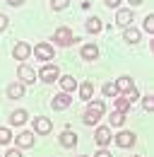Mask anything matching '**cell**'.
I'll use <instances>...</instances> for the list:
<instances>
[{
	"label": "cell",
	"instance_id": "1",
	"mask_svg": "<svg viewBox=\"0 0 154 157\" xmlns=\"http://www.w3.org/2000/svg\"><path fill=\"white\" fill-rule=\"evenodd\" d=\"M101 116H104V101H99V99H96V101L89 104V109L84 111V123H87V126H94Z\"/></svg>",
	"mask_w": 154,
	"mask_h": 157
},
{
	"label": "cell",
	"instance_id": "2",
	"mask_svg": "<svg viewBox=\"0 0 154 157\" xmlns=\"http://www.w3.org/2000/svg\"><path fill=\"white\" fill-rule=\"evenodd\" d=\"M53 41H56L58 46H70V44H72V41H77V39L72 36V32H70V29L60 27V29H56V34H53Z\"/></svg>",
	"mask_w": 154,
	"mask_h": 157
},
{
	"label": "cell",
	"instance_id": "3",
	"mask_svg": "<svg viewBox=\"0 0 154 157\" xmlns=\"http://www.w3.org/2000/svg\"><path fill=\"white\" fill-rule=\"evenodd\" d=\"M38 78L43 80V82H56L60 78V73H58V65H51V63H46L41 70H38Z\"/></svg>",
	"mask_w": 154,
	"mask_h": 157
},
{
	"label": "cell",
	"instance_id": "4",
	"mask_svg": "<svg viewBox=\"0 0 154 157\" xmlns=\"http://www.w3.org/2000/svg\"><path fill=\"white\" fill-rule=\"evenodd\" d=\"M19 80H22V82H27V85L36 82V70H34V68H29L27 63H22V65H19Z\"/></svg>",
	"mask_w": 154,
	"mask_h": 157
},
{
	"label": "cell",
	"instance_id": "5",
	"mask_svg": "<svg viewBox=\"0 0 154 157\" xmlns=\"http://www.w3.org/2000/svg\"><path fill=\"white\" fill-rule=\"evenodd\" d=\"M94 140L99 143V145H101V147H106V145H108V143H111L113 138H111V131H108L106 126H101V128H96V136H94Z\"/></svg>",
	"mask_w": 154,
	"mask_h": 157
},
{
	"label": "cell",
	"instance_id": "6",
	"mask_svg": "<svg viewBox=\"0 0 154 157\" xmlns=\"http://www.w3.org/2000/svg\"><path fill=\"white\" fill-rule=\"evenodd\" d=\"M34 53H36L38 60H51V58H53V48H51L48 44H36Z\"/></svg>",
	"mask_w": 154,
	"mask_h": 157
},
{
	"label": "cell",
	"instance_id": "7",
	"mask_svg": "<svg viewBox=\"0 0 154 157\" xmlns=\"http://www.w3.org/2000/svg\"><path fill=\"white\" fill-rule=\"evenodd\" d=\"M29 53H31V48H29V44H24V41H19L17 46H15V51H12V56L17 60H27Z\"/></svg>",
	"mask_w": 154,
	"mask_h": 157
},
{
	"label": "cell",
	"instance_id": "8",
	"mask_svg": "<svg viewBox=\"0 0 154 157\" xmlns=\"http://www.w3.org/2000/svg\"><path fill=\"white\" fill-rule=\"evenodd\" d=\"M116 143H118L120 147H133V145H135V136H133V133H128V131H123V133L116 136Z\"/></svg>",
	"mask_w": 154,
	"mask_h": 157
},
{
	"label": "cell",
	"instance_id": "9",
	"mask_svg": "<svg viewBox=\"0 0 154 157\" xmlns=\"http://www.w3.org/2000/svg\"><path fill=\"white\" fill-rule=\"evenodd\" d=\"M70 101H72V99H70L68 92L56 94V97H53V109H58V111H60V109H68V106H70Z\"/></svg>",
	"mask_w": 154,
	"mask_h": 157
},
{
	"label": "cell",
	"instance_id": "10",
	"mask_svg": "<svg viewBox=\"0 0 154 157\" xmlns=\"http://www.w3.org/2000/svg\"><path fill=\"white\" fill-rule=\"evenodd\" d=\"M130 22H133V12L130 10H118V15H116V24L118 27H130Z\"/></svg>",
	"mask_w": 154,
	"mask_h": 157
},
{
	"label": "cell",
	"instance_id": "11",
	"mask_svg": "<svg viewBox=\"0 0 154 157\" xmlns=\"http://www.w3.org/2000/svg\"><path fill=\"white\" fill-rule=\"evenodd\" d=\"M60 145H63V147H75V145H77V136L72 133V131H63Z\"/></svg>",
	"mask_w": 154,
	"mask_h": 157
},
{
	"label": "cell",
	"instance_id": "12",
	"mask_svg": "<svg viewBox=\"0 0 154 157\" xmlns=\"http://www.w3.org/2000/svg\"><path fill=\"white\" fill-rule=\"evenodd\" d=\"M34 131H36V133H48V131H51V121L43 118V116L34 118Z\"/></svg>",
	"mask_w": 154,
	"mask_h": 157
},
{
	"label": "cell",
	"instance_id": "13",
	"mask_svg": "<svg viewBox=\"0 0 154 157\" xmlns=\"http://www.w3.org/2000/svg\"><path fill=\"white\" fill-rule=\"evenodd\" d=\"M7 97H10V99H19V97H24V85H19V82H12V85L7 87Z\"/></svg>",
	"mask_w": 154,
	"mask_h": 157
},
{
	"label": "cell",
	"instance_id": "14",
	"mask_svg": "<svg viewBox=\"0 0 154 157\" xmlns=\"http://www.w3.org/2000/svg\"><path fill=\"white\" fill-rule=\"evenodd\" d=\"M17 145L19 147H31V145H34V133H29V131L19 133L17 136Z\"/></svg>",
	"mask_w": 154,
	"mask_h": 157
},
{
	"label": "cell",
	"instance_id": "15",
	"mask_svg": "<svg viewBox=\"0 0 154 157\" xmlns=\"http://www.w3.org/2000/svg\"><path fill=\"white\" fill-rule=\"evenodd\" d=\"M135 85H133V80L128 78V75H123V78H118V82H116V90L118 92H130Z\"/></svg>",
	"mask_w": 154,
	"mask_h": 157
},
{
	"label": "cell",
	"instance_id": "16",
	"mask_svg": "<svg viewBox=\"0 0 154 157\" xmlns=\"http://www.w3.org/2000/svg\"><path fill=\"white\" fill-rule=\"evenodd\" d=\"M75 85H77V82H75L72 75H63V78H60V87H63V92H68V94L75 90Z\"/></svg>",
	"mask_w": 154,
	"mask_h": 157
},
{
	"label": "cell",
	"instance_id": "17",
	"mask_svg": "<svg viewBox=\"0 0 154 157\" xmlns=\"http://www.w3.org/2000/svg\"><path fill=\"white\" fill-rule=\"evenodd\" d=\"M96 56H99V48H96L94 44H87V46H82V58H87V60H94Z\"/></svg>",
	"mask_w": 154,
	"mask_h": 157
},
{
	"label": "cell",
	"instance_id": "18",
	"mask_svg": "<svg viewBox=\"0 0 154 157\" xmlns=\"http://www.w3.org/2000/svg\"><path fill=\"white\" fill-rule=\"evenodd\" d=\"M79 97H82V99H87V101L94 97V82H84V85L79 87Z\"/></svg>",
	"mask_w": 154,
	"mask_h": 157
},
{
	"label": "cell",
	"instance_id": "19",
	"mask_svg": "<svg viewBox=\"0 0 154 157\" xmlns=\"http://www.w3.org/2000/svg\"><path fill=\"white\" fill-rule=\"evenodd\" d=\"M24 121H27V111L24 109H17V111L10 114V123H15V126H22Z\"/></svg>",
	"mask_w": 154,
	"mask_h": 157
},
{
	"label": "cell",
	"instance_id": "20",
	"mask_svg": "<svg viewBox=\"0 0 154 157\" xmlns=\"http://www.w3.org/2000/svg\"><path fill=\"white\" fill-rule=\"evenodd\" d=\"M125 41H128V44H137V41H140V32L125 27Z\"/></svg>",
	"mask_w": 154,
	"mask_h": 157
},
{
	"label": "cell",
	"instance_id": "21",
	"mask_svg": "<svg viewBox=\"0 0 154 157\" xmlns=\"http://www.w3.org/2000/svg\"><path fill=\"white\" fill-rule=\"evenodd\" d=\"M130 106H133V104H130L125 97H118V99H116V111H123V114H125Z\"/></svg>",
	"mask_w": 154,
	"mask_h": 157
},
{
	"label": "cell",
	"instance_id": "22",
	"mask_svg": "<svg viewBox=\"0 0 154 157\" xmlns=\"http://www.w3.org/2000/svg\"><path fill=\"white\" fill-rule=\"evenodd\" d=\"M123 121H125V114H123V111H113V114H111V123H113V126H123Z\"/></svg>",
	"mask_w": 154,
	"mask_h": 157
},
{
	"label": "cell",
	"instance_id": "23",
	"mask_svg": "<svg viewBox=\"0 0 154 157\" xmlns=\"http://www.w3.org/2000/svg\"><path fill=\"white\" fill-rule=\"evenodd\" d=\"M104 94H106V97H116V94H118L116 82H106V85H104Z\"/></svg>",
	"mask_w": 154,
	"mask_h": 157
},
{
	"label": "cell",
	"instance_id": "24",
	"mask_svg": "<svg viewBox=\"0 0 154 157\" xmlns=\"http://www.w3.org/2000/svg\"><path fill=\"white\" fill-rule=\"evenodd\" d=\"M99 29H101V20L92 17V20L87 22V32H99Z\"/></svg>",
	"mask_w": 154,
	"mask_h": 157
},
{
	"label": "cell",
	"instance_id": "25",
	"mask_svg": "<svg viewBox=\"0 0 154 157\" xmlns=\"http://www.w3.org/2000/svg\"><path fill=\"white\" fill-rule=\"evenodd\" d=\"M142 106H145V111H152V109H154V97H152V94L142 99Z\"/></svg>",
	"mask_w": 154,
	"mask_h": 157
},
{
	"label": "cell",
	"instance_id": "26",
	"mask_svg": "<svg viewBox=\"0 0 154 157\" xmlns=\"http://www.w3.org/2000/svg\"><path fill=\"white\" fill-rule=\"evenodd\" d=\"M145 29H147L149 34L154 32V15H147V17H145Z\"/></svg>",
	"mask_w": 154,
	"mask_h": 157
},
{
	"label": "cell",
	"instance_id": "27",
	"mask_svg": "<svg viewBox=\"0 0 154 157\" xmlns=\"http://www.w3.org/2000/svg\"><path fill=\"white\" fill-rule=\"evenodd\" d=\"M10 131H7V128H0V143H10Z\"/></svg>",
	"mask_w": 154,
	"mask_h": 157
},
{
	"label": "cell",
	"instance_id": "28",
	"mask_svg": "<svg viewBox=\"0 0 154 157\" xmlns=\"http://www.w3.org/2000/svg\"><path fill=\"white\" fill-rule=\"evenodd\" d=\"M53 7H56V10H63V7H68V0H53Z\"/></svg>",
	"mask_w": 154,
	"mask_h": 157
},
{
	"label": "cell",
	"instance_id": "29",
	"mask_svg": "<svg viewBox=\"0 0 154 157\" xmlns=\"http://www.w3.org/2000/svg\"><path fill=\"white\" fill-rule=\"evenodd\" d=\"M5 157H22V152H19V150H7Z\"/></svg>",
	"mask_w": 154,
	"mask_h": 157
},
{
	"label": "cell",
	"instance_id": "30",
	"mask_svg": "<svg viewBox=\"0 0 154 157\" xmlns=\"http://www.w3.org/2000/svg\"><path fill=\"white\" fill-rule=\"evenodd\" d=\"M5 27H7V17H5V15H0V32H2Z\"/></svg>",
	"mask_w": 154,
	"mask_h": 157
},
{
	"label": "cell",
	"instance_id": "31",
	"mask_svg": "<svg viewBox=\"0 0 154 157\" xmlns=\"http://www.w3.org/2000/svg\"><path fill=\"white\" fill-rule=\"evenodd\" d=\"M94 157H113V155H111V152H106V150H99Z\"/></svg>",
	"mask_w": 154,
	"mask_h": 157
},
{
	"label": "cell",
	"instance_id": "32",
	"mask_svg": "<svg viewBox=\"0 0 154 157\" xmlns=\"http://www.w3.org/2000/svg\"><path fill=\"white\" fill-rule=\"evenodd\" d=\"M106 5H108V7H118V5H120V0H106Z\"/></svg>",
	"mask_w": 154,
	"mask_h": 157
},
{
	"label": "cell",
	"instance_id": "33",
	"mask_svg": "<svg viewBox=\"0 0 154 157\" xmlns=\"http://www.w3.org/2000/svg\"><path fill=\"white\" fill-rule=\"evenodd\" d=\"M7 2H10V5H15V7H17V5H22V2H24V0H7Z\"/></svg>",
	"mask_w": 154,
	"mask_h": 157
},
{
	"label": "cell",
	"instance_id": "34",
	"mask_svg": "<svg viewBox=\"0 0 154 157\" xmlns=\"http://www.w3.org/2000/svg\"><path fill=\"white\" fill-rule=\"evenodd\" d=\"M130 2H133V5H140V2H142V0H130Z\"/></svg>",
	"mask_w": 154,
	"mask_h": 157
}]
</instances>
